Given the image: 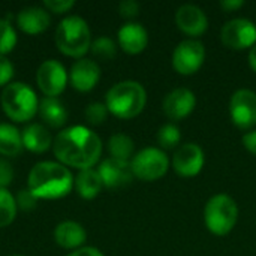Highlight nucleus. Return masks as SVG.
<instances>
[{"instance_id":"f257e3e1","label":"nucleus","mask_w":256,"mask_h":256,"mask_svg":"<svg viewBox=\"0 0 256 256\" xmlns=\"http://www.w3.org/2000/svg\"><path fill=\"white\" fill-rule=\"evenodd\" d=\"M54 154L62 165L78 170L92 168L100 158L102 141L84 126H72L58 132L54 140Z\"/></svg>"},{"instance_id":"f03ea898","label":"nucleus","mask_w":256,"mask_h":256,"mask_svg":"<svg viewBox=\"0 0 256 256\" xmlns=\"http://www.w3.org/2000/svg\"><path fill=\"white\" fill-rule=\"evenodd\" d=\"M74 184L70 171L57 162H39L28 174V189L39 200H57L66 196Z\"/></svg>"},{"instance_id":"7ed1b4c3","label":"nucleus","mask_w":256,"mask_h":256,"mask_svg":"<svg viewBox=\"0 0 256 256\" xmlns=\"http://www.w3.org/2000/svg\"><path fill=\"white\" fill-rule=\"evenodd\" d=\"M147 94L136 81H122L106 93V108L118 118H134L146 106Z\"/></svg>"},{"instance_id":"20e7f679","label":"nucleus","mask_w":256,"mask_h":256,"mask_svg":"<svg viewBox=\"0 0 256 256\" xmlns=\"http://www.w3.org/2000/svg\"><path fill=\"white\" fill-rule=\"evenodd\" d=\"M56 44L58 50L70 57L84 56L92 46L90 28L87 22L76 15L62 20L56 30Z\"/></svg>"},{"instance_id":"39448f33","label":"nucleus","mask_w":256,"mask_h":256,"mask_svg":"<svg viewBox=\"0 0 256 256\" xmlns=\"http://www.w3.org/2000/svg\"><path fill=\"white\" fill-rule=\"evenodd\" d=\"M2 106L9 118L27 122L36 114L39 104L36 93L27 84L12 82L8 84L2 93Z\"/></svg>"},{"instance_id":"423d86ee","label":"nucleus","mask_w":256,"mask_h":256,"mask_svg":"<svg viewBox=\"0 0 256 256\" xmlns=\"http://www.w3.org/2000/svg\"><path fill=\"white\" fill-rule=\"evenodd\" d=\"M238 208L236 201L228 195H214L204 208L206 226L214 236H226L236 226Z\"/></svg>"},{"instance_id":"0eeeda50","label":"nucleus","mask_w":256,"mask_h":256,"mask_svg":"<svg viewBox=\"0 0 256 256\" xmlns=\"http://www.w3.org/2000/svg\"><path fill=\"white\" fill-rule=\"evenodd\" d=\"M134 176L144 182H154L166 174L170 166L168 156L159 148H144L130 162Z\"/></svg>"},{"instance_id":"6e6552de","label":"nucleus","mask_w":256,"mask_h":256,"mask_svg":"<svg viewBox=\"0 0 256 256\" xmlns=\"http://www.w3.org/2000/svg\"><path fill=\"white\" fill-rule=\"evenodd\" d=\"M206 48L196 39H188L177 45L172 52V66L182 75L195 74L204 63Z\"/></svg>"},{"instance_id":"1a4fd4ad","label":"nucleus","mask_w":256,"mask_h":256,"mask_svg":"<svg viewBox=\"0 0 256 256\" xmlns=\"http://www.w3.org/2000/svg\"><path fill=\"white\" fill-rule=\"evenodd\" d=\"M222 42L232 50H243L256 44V26L246 18L228 21L220 32Z\"/></svg>"},{"instance_id":"9d476101","label":"nucleus","mask_w":256,"mask_h":256,"mask_svg":"<svg viewBox=\"0 0 256 256\" xmlns=\"http://www.w3.org/2000/svg\"><path fill=\"white\" fill-rule=\"evenodd\" d=\"M230 112L234 124L240 129L256 126V93L248 88L237 90L230 102Z\"/></svg>"},{"instance_id":"9b49d317","label":"nucleus","mask_w":256,"mask_h":256,"mask_svg":"<svg viewBox=\"0 0 256 256\" xmlns=\"http://www.w3.org/2000/svg\"><path fill=\"white\" fill-rule=\"evenodd\" d=\"M36 81L39 88L46 94V98H54L64 90L68 82V74L60 62L46 60L39 66Z\"/></svg>"},{"instance_id":"f8f14e48","label":"nucleus","mask_w":256,"mask_h":256,"mask_svg":"<svg viewBox=\"0 0 256 256\" xmlns=\"http://www.w3.org/2000/svg\"><path fill=\"white\" fill-rule=\"evenodd\" d=\"M172 165L176 172L182 177H194L200 174L204 166V153L200 146L186 142L176 150Z\"/></svg>"},{"instance_id":"ddd939ff","label":"nucleus","mask_w":256,"mask_h":256,"mask_svg":"<svg viewBox=\"0 0 256 256\" xmlns=\"http://www.w3.org/2000/svg\"><path fill=\"white\" fill-rule=\"evenodd\" d=\"M104 186L110 188V189H116V188H123L126 184H129L132 182L134 171L130 166V162L128 160H118L114 158L105 159L99 170H98Z\"/></svg>"},{"instance_id":"4468645a","label":"nucleus","mask_w":256,"mask_h":256,"mask_svg":"<svg viewBox=\"0 0 256 256\" xmlns=\"http://www.w3.org/2000/svg\"><path fill=\"white\" fill-rule=\"evenodd\" d=\"M196 104L195 94L189 88H176L164 99V111L171 120H182L188 117Z\"/></svg>"},{"instance_id":"2eb2a0df","label":"nucleus","mask_w":256,"mask_h":256,"mask_svg":"<svg viewBox=\"0 0 256 256\" xmlns=\"http://www.w3.org/2000/svg\"><path fill=\"white\" fill-rule=\"evenodd\" d=\"M176 22L182 32L190 36L202 34L208 27V20L201 8L195 4H183L176 14Z\"/></svg>"},{"instance_id":"dca6fc26","label":"nucleus","mask_w":256,"mask_h":256,"mask_svg":"<svg viewBox=\"0 0 256 256\" xmlns=\"http://www.w3.org/2000/svg\"><path fill=\"white\" fill-rule=\"evenodd\" d=\"M100 78V69L96 62L88 58L76 60L70 69V82L80 92L92 90Z\"/></svg>"},{"instance_id":"f3484780","label":"nucleus","mask_w":256,"mask_h":256,"mask_svg":"<svg viewBox=\"0 0 256 256\" xmlns=\"http://www.w3.org/2000/svg\"><path fill=\"white\" fill-rule=\"evenodd\" d=\"M148 42L147 30L138 22H128L118 30V44L123 51L138 54L144 51Z\"/></svg>"},{"instance_id":"a211bd4d","label":"nucleus","mask_w":256,"mask_h":256,"mask_svg":"<svg viewBox=\"0 0 256 256\" xmlns=\"http://www.w3.org/2000/svg\"><path fill=\"white\" fill-rule=\"evenodd\" d=\"M16 22L22 32L28 34H38L46 30V27L50 26V15L42 8L28 6L20 10V14L16 15Z\"/></svg>"},{"instance_id":"6ab92c4d","label":"nucleus","mask_w":256,"mask_h":256,"mask_svg":"<svg viewBox=\"0 0 256 256\" xmlns=\"http://www.w3.org/2000/svg\"><path fill=\"white\" fill-rule=\"evenodd\" d=\"M86 238H87L86 230L80 224L72 220L62 222L60 225L56 226L54 231V240L63 249H76L84 244Z\"/></svg>"},{"instance_id":"aec40b11","label":"nucleus","mask_w":256,"mask_h":256,"mask_svg":"<svg viewBox=\"0 0 256 256\" xmlns=\"http://www.w3.org/2000/svg\"><path fill=\"white\" fill-rule=\"evenodd\" d=\"M21 136H22V146L33 153H44L51 146L50 132L42 124H38V123L28 124L22 130Z\"/></svg>"},{"instance_id":"412c9836","label":"nucleus","mask_w":256,"mask_h":256,"mask_svg":"<svg viewBox=\"0 0 256 256\" xmlns=\"http://www.w3.org/2000/svg\"><path fill=\"white\" fill-rule=\"evenodd\" d=\"M39 114L51 128H62L68 120V111L64 105L56 98H44L39 104Z\"/></svg>"},{"instance_id":"4be33fe9","label":"nucleus","mask_w":256,"mask_h":256,"mask_svg":"<svg viewBox=\"0 0 256 256\" xmlns=\"http://www.w3.org/2000/svg\"><path fill=\"white\" fill-rule=\"evenodd\" d=\"M102 186H104V183H102L99 172L96 170H92V168L81 170L80 174L76 176V180H75L76 192L84 200H93L94 196H98Z\"/></svg>"},{"instance_id":"5701e85b","label":"nucleus","mask_w":256,"mask_h":256,"mask_svg":"<svg viewBox=\"0 0 256 256\" xmlns=\"http://www.w3.org/2000/svg\"><path fill=\"white\" fill-rule=\"evenodd\" d=\"M22 147V136L20 130L8 123L0 124V154L14 158L20 154Z\"/></svg>"},{"instance_id":"b1692460","label":"nucleus","mask_w":256,"mask_h":256,"mask_svg":"<svg viewBox=\"0 0 256 256\" xmlns=\"http://www.w3.org/2000/svg\"><path fill=\"white\" fill-rule=\"evenodd\" d=\"M108 150L114 159L129 162V158L134 154V141L124 134H116L110 138Z\"/></svg>"},{"instance_id":"393cba45","label":"nucleus","mask_w":256,"mask_h":256,"mask_svg":"<svg viewBox=\"0 0 256 256\" xmlns=\"http://www.w3.org/2000/svg\"><path fill=\"white\" fill-rule=\"evenodd\" d=\"M16 208L15 198L10 195V192L0 188V228H4L14 222Z\"/></svg>"},{"instance_id":"a878e982","label":"nucleus","mask_w":256,"mask_h":256,"mask_svg":"<svg viewBox=\"0 0 256 256\" xmlns=\"http://www.w3.org/2000/svg\"><path fill=\"white\" fill-rule=\"evenodd\" d=\"M182 140V134H180V129L172 124V123H168V124H164L159 132H158V142L160 144V147L164 148H174L177 147V144L180 142Z\"/></svg>"},{"instance_id":"bb28decb","label":"nucleus","mask_w":256,"mask_h":256,"mask_svg":"<svg viewBox=\"0 0 256 256\" xmlns=\"http://www.w3.org/2000/svg\"><path fill=\"white\" fill-rule=\"evenodd\" d=\"M16 45V33L8 20H0V56L10 52Z\"/></svg>"},{"instance_id":"cd10ccee","label":"nucleus","mask_w":256,"mask_h":256,"mask_svg":"<svg viewBox=\"0 0 256 256\" xmlns=\"http://www.w3.org/2000/svg\"><path fill=\"white\" fill-rule=\"evenodd\" d=\"M90 48H92V52L102 60H110L116 56V44L112 42V39H110L106 36L98 38L92 44Z\"/></svg>"},{"instance_id":"c85d7f7f","label":"nucleus","mask_w":256,"mask_h":256,"mask_svg":"<svg viewBox=\"0 0 256 256\" xmlns=\"http://www.w3.org/2000/svg\"><path fill=\"white\" fill-rule=\"evenodd\" d=\"M108 108L100 102H93L86 108V118L90 124H102L106 120Z\"/></svg>"},{"instance_id":"c756f323","label":"nucleus","mask_w":256,"mask_h":256,"mask_svg":"<svg viewBox=\"0 0 256 256\" xmlns=\"http://www.w3.org/2000/svg\"><path fill=\"white\" fill-rule=\"evenodd\" d=\"M15 202H16V207L22 212H30L36 207L38 204V198L30 192V189H21L15 198Z\"/></svg>"},{"instance_id":"7c9ffc66","label":"nucleus","mask_w":256,"mask_h":256,"mask_svg":"<svg viewBox=\"0 0 256 256\" xmlns=\"http://www.w3.org/2000/svg\"><path fill=\"white\" fill-rule=\"evenodd\" d=\"M45 8L50 9L54 14H63L69 9L74 8V2L72 0H45Z\"/></svg>"},{"instance_id":"2f4dec72","label":"nucleus","mask_w":256,"mask_h":256,"mask_svg":"<svg viewBox=\"0 0 256 256\" xmlns=\"http://www.w3.org/2000/svg\"><path fill=\"white\" fill-rule=\"evenodd\" d=\"M118 10H120V15L124 16V18L136 16L138 12H140V3L135 2V0H123L118 4Z\"/></svg>"},{"instance_id":"473e14b6","label":"nucleus","mask_w":256,"mask_h":256,"mask_svg":"<svg viewBox=\"0 0 256 256\" xmlns=\"http://www.w3.org/2000/svg\"><path fill=\"white\" fill-rule=\"evenodd\" d=\"M12 178H14V170H12V166L6 160L0 159V188L4 189L8 184H10Z\"/></svg>"},{"instance_id":"72a5a7b5","label":"nucleus","mask_w":256,"mask_h":256,"mask_svg":"<svg viewBox=\"0 0 256 256\" xmlns=\"http://www.w3.org/2000/svg\"><path fill=\"white\" fill-rule=\"evenodd\" d=\"M14 75V66L12 63L4 57V56H0V86L6 84Z\"/></svg>"},{"instance_id":"f704fd0d","label":"nucleus","mask_w":256,"mask_h":256,"mask_svg":"<svg viewBox=\"0 0 256 256\" xmlns=\"http://www.w3.org/2000/svg\"><path fill=\"white\" fill-rule=\"evenodd\" d=\"M243 144H244V147H246L252 154H255L256 156V130H250V132L244 134V136H243Z\"/></svg>"},{"instance_id":"c9c22d12","label":"nucleus","mask_w":256,"mask_h":256,"mask_svg":"<svg viewBox=\"0 0 256 256\" xmlns=\"http://www.w3.org/2000/svg\"><path fill=\"white\" fill-rule=\"evenodd\" d=\"M66 256H104L100 250L94 249V248H81V249H76L74 252H70L69 255Z\"/></svg>"},{"instance_id":"e433bc0d","label":"nucleus","mask_w":256,"mask_h":256,"mask_svg":"<svg viewBox=\"0 0 256 256\" xmlns=\"http://www.w3.org/2000/svg\"><path fill=\"white\" fill-rule=\"evenodd\" d=\"M244 4L243 0H222L220 2V6L225 9V10H236L238 8H242Z\"/></svg>"},{"instance_id":"4c0bfd02","label":"nucleus","mask_w":256,"mask_h":256,"mask_svg":"<svg viewBox=\"0 0 256 256\" xmlns=\"http://www.w3.org/2000/svg\"><path fill=\"white\" fill-rule=\"evenodd\" d=\"M249 63H250L252 69L256 72V44L250 48V52H249Z\"/></svg>"},{"instance_id":"58836bf2","label":"nucleus","mask_w":256,"mask_h":256,"mask_svg":"<svg viewBox=\"0 0 256 256\" xmlns=\"http://www.w3.org/2000/svg\"><path fill=\"white\" fill-rule=\"evenodd\" d=\"M14 256H21V255H14Z\"/></svg>"}]
</instances>
